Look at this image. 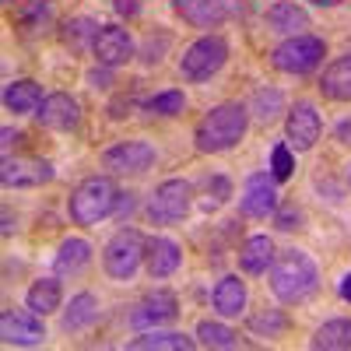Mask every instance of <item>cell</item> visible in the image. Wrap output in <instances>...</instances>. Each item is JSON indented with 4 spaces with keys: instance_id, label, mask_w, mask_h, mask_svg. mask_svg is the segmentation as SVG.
I'll use <instances>...</instances> for the list:
<instances>
[{
    "instance_id": "9a60e30c",
    "label": "cell",
    "mask_w": 351,
    "mask_h": 351,
    "mask_svg": "<svg viewBox=\"0 0 351 351\" xmlns=\"http://www.w3.org/2000/svg\"><path fill=\"white\" fill-rule=\"evenodd\" d=\"M36 120L46 127V130H74L81 123V106L74 95L67 92H53L43 99V106L36 109Z\"/></svg>"
},
{
    "instance_id": "44dd1931",
    "label": "cell",
    "mask_w": 351,
    "mask_h": 351,
    "mask_svg": "<svg viewBox=\"0 0 351 351\" xmlns=\"http://www.w3.org/2000/svg\"><path fill=\"white\" fill-rule=\"evenodd\" d=\"M319 92L334 102H351V53L337 56V60L319 77Z\"/></svg>"
},
{
    "instance_id": "ffe728a7",
    "label": "cell",
    "mask_w": 351,
    "mask_h": 351,
    "mask_svg": "<svg viewBox=\"0 0 351 351\" xmlns=\"http://www.w3.org/2000/svg\"><path fill=\"white\" fill-rule=\"evenodd\" d=\"M211 306H215V313L225 316V319L243 316V313H246V285H243L236 274H225V278L215 285V291H211Z\"/></svg>"
},
{
    "instance_id": "4dcf8cb0",
    "label": "cell",
    "mask_w": 351,
    "mask_h": 351,
    "mask_svg": "<svg viewBox=\"0 0 351 351\" xmlns=\"http://www.w3.org/2000/svg\"><path fill=\"white\" fill-rule=\"evenodd\" d=\"M144 109L155 112V116H180V112L186 109V95L180 92V88H169V92L152 95L148 102H144Z\"/></svg>"
},
{
    "instance_id": "603a6c76",
    "label": "cell",
    "mask_w": 351,
    "mask_h": 351,
    "mask_svg": "<svg viewBox=\"0 0 351 351\" xmlns=\"http://www.w3.org/2000/svg\"><path fill=\"white\" fill-rule=\"evenodd\" d=\"M60 302H64V288H60V281H56V278H39L32 288L25 291V306L32 309V313H39V316L56 313V309H60Z\"/></svg>"
},
{
    "instance_id": "ab89813d",
    "label": "cell",
    "mask_w": 351,
    "mask_h": 351,
    "mask_svg": "<svg viewBox=\"0 0 351 351\" xmlns=\"http://www.w3.org/2000/svg\"><path fill=\"white\" fill-rule=\"evenodd\" d=\"M18 137H21L18 130H11V127H4V152L11 148V141H18Z\"/></svg>"
},
{
    "instance_id": "30bf717a",
    "label": "cell",
    "mask_w": 351,
    "mask_h": 351,
    "mask_svg": "<svg viewBox=\"0 0 351 351\" xmlns=\"http://www.w3.org/2000/svg\"><path fill=\"white\" fill-rule=\"evenodd\" d=\"M0 337H4V344L11 348H36L46 341V327H43V316L39 313H14L8 309L4 316H0Z\"/></svg>"
},
{
    "instance_id": "8fae6325",
    "label": "cell",
    "mask_w": 351,
    "mask_h": 351,
    "mask_svg": "<svg viewBox=\"0 0 351 351\" xmlns=\"http://www.w3.org/2000/svg\"><path fill=\"white\" fill-rule=\"evenodd\" d=\"M53 180V165L46 158H11L4 155V165H0V183L8 190H28V186H43Z\"/></svg>"
},
{
    "instance_id": "f546056e",
    "label": "cell",
    "mask_w": 351,
    "mask_h": 351,
    "mask_svg": "<svg viewBox=\"0 0 351 351\" xmlns=\"http://www.w3.org/2000/svg\"><path fill=\"white\" fill-rule=\"evenodd\" d=\"M99 21H92V18H71L67 25H64V43L71 46V49H84L88 43H95V36H99Z\"/></svg>"
},
{
    "instance_id": "ac0fdd59",
    "label": "cell",
    "mask_w": 351,
    "mask_h": 351,
    "mask_svg": "<svg viewBox=\"0 0 351 351\" xmlns=\"http://www.w3.org/2000/svg\"><path fill=\"white\" fill-rule=\"evenodd\" d=\"M92 253H95V250H92V243H88V239L71 236V239L60 243V250H56L53 267H56V274H60V278H77V274L88 271V263H92Z\"/></svg>"
},
{
    "instance_id": "d590c367",
    "label": "cell",
    "mask_w": 351,
    "mask_h": 351,
    "mask_svg": "<svg viewBox=\"0 0 351 351\" xmlns=\"http://www.w3.org/2000/svg\"><path fill=\"white\" fill-rule=\"evenodd\" d=\"M299 221H302V215H299V211H281V215H278V228H285V232L299 228Z\"/></svg>"
},
{
    "instance_id": "f1b7e54d",
    "label": "cell",
    "mask_w": 351,
    "mask_h": 351,
    "mask_svg": "<svg viewBox=\"0 0 351 351\" xmlns=\"http://www.w3.org/2000/svg\"><path fill=\"white\" fill-rule=\"evenodd\" d=\"M200 208L204 211H218L221 208V204L232 197V183L225 180V176H204V180H200Z\"/></svg>"
},
{
    "instance_id": "5bb4252c",
    "label": "cell",
    "mask_w": 351,
    "mask_h": 351,
    "mask_svg": "<svg viewBox=\"0 0 351 351\" xmlns=\"http://www.w3.org/2000/svg\"><path fill=\"white\" fill-rule=\"evenodd\" d=\"M92 49H95V60L102 67H123L134 56V39H130L127 28H120V25H102L95 43H92Z\"/></svg>"
},
{
    "instance_id": "52a82bcc",
    "label": "cell",
    "mask_w": 351,
    "mask_h": 351,
    "mask_svg": "<svg viewBox=\"0 0 351 351\" xmlns=\"http://www.w3.org/2000/svg\"><path fill=\"white\" fill-rule=\"evenodd\" d=\"M225 60H228V43L221 36H200L197 43L186 46L180 60V74L186 81H208L225 67Z\"/></svg>"
},
{
    "instance_id": "b9f144b4",
    "label": "cell",
    "mask_w": 351,
    "mask_h": 351,
    "mask_svg": "<svg viewBox=\"0 0 351 351\" xmlns=\"http://www.w3.org/2000/svg\"><path fill=\"white\" fill-rule=\"evenodd\" d=\"M309 4H316V8H337V4H344V0H309Z\"/></svg>"
},
{
    "instance_id": "1f68e13d",
    "label": "cell",
    "mask_w": 351,
    "mask_h": 351,
    "mask_svg": "<svg viewBox=\"0 0 351 351\" xmlns=\"http://www.w3.org/2000/svg\"><path fill=\"white\" fill-rule=\"evenodd\" d=\"M281 106H285V99H281L278 88H260V92L253 95V112H256L260 123H271L274 116L281 112Z\"/></svg>"
},
{
    "instance_id": "8d00e7d4",
    "label": "cell",
    "mask_w": 351,
    "mask_h": 351,
    "mask_svg": "<svg viewBox=\"0 0 351 351\" xmlns=\"http://www.w3.org/2000/svg\"><path fill=\"white\" fill-rule=\"evenodd\" d=\"M112 8L120 11V14H127V18H134V14L141 11V4H137V0H112Z\"/></svg>"
},
{
    "instance_id": "8992f818",
    "label": "cell",
    "mask_w": 351,
    "mask_h": 351,
    "mask_svg": "<svg viewBox=\"0 0 351 351\" xmlns=\"http://www.w3.org/2000/svg\"><path fill=\"white\" fill-rule=\"evenodd\" d=\"M193 208V183L186 180H165L152 190L148 197V218L155 225H176V221H183Z\"/></svg>"
},
{
    "instance_id": "ba28073f",
    "label": "cell",
    "mask_w": 351,
    "mask_h": 351,
    "mask_svg": "<svg viewBox=\"0 0 351 351\" xmlns=\"http://www.w3.org/2000/svg\"><path fill=\"white\" fill-rule=\"evenodd\" d=\"M155 158H158V152L148 141H120L102 152V165L112 176H141L155 165Z\"/></svg>"
},
{
    "instance_id": "d6986e66",
    "label": "cell",
    "mask_w": 351,
    "mask_h": 351,
    "mask_svg": "<svg viewBox=\"0 0 351 351\" xmlns=\"http://www.w3.org/2000/svg\"><path fill=\"white\" fill-rule=\"evenodd\" d=\"M172 8L180 11V18L190 21L193 28H218L228 18L225 0H172Z\"/></svg>"
},
{
    "instance_id": "2e32d148",
    "label": "cell",
    "mask_w": 351,
    "mask_h": 351,
    "mask_svg": "<svg viewBox=\"0 0 351 351\" xmlns=\"http://www.w3.org/2000/svg\"><path fill=\"white\" fill-rule=\"evenodd\" d=\"M144 260H148V274L152 278H172L183 263V250L176 239L169 236H152L148 250H144Z\"/></svg>"
},
{
    "instance_id": "cb8c5ba5",
    "label": "cell",
    "mask_w": 351,
    "mask_h": 351,
    "mask_svg": "<svg viewBox=\"0 0 351 351\" xmlns=\"http://www.w3.org/2000/svg\"><path fill=\"white\" fill-rule=\"evenodd\" d=\"M274 243L267 236H250L239 250V267L246 274H267V267L274 263Z\"/></svg>"
},
{
    "instance_id": "484cf974",
    "label": "cell",
    "mask_w": 351,
    "mask_h": 351,
    "mask_svg": "<svg viewBox=\"0 0 351 351\" xmlns=\"http://www.w3.org/2000/svg\"><path fill=\"white\" fill-rule=\"evenodd\" d=\"M130 351H193L197 348V337H186V334H158V330H148L127 344Z\"/></svg>"
},
{
    "instance_id": "277c9868",
    "label": "cell",
    "mask_w": 351,
    "mask_h": 351,
    "mask_svg": "<svg viewBox=\"0 0 351 351\" xmlns=\"http://www.w3.org/2000/svg\"><path fill=\"white\" fill-rule=\"evenodd\" d=\"M144 250H148V239H144L137 228H120L102 250L106 274L112 281H130L141 267V260H144Z\"/></svg>"
},
{
    "instance_id": "d6a6232c",
    "label": "cell",
    "mask_w": 351,
    "mask_h": 351,
    "mask_svg": "<svg viewBox=\"0 0 351 351\" xmlns=\"http://www.w3.org/2000/svg\"><path fill=\"white\" fill-rule=\"evenodd\" d=\"M271 172H274V180H288V176L295 172V158H291L288 144H274V152H271Z\"/></svg>"
},
{
    "instance_id": "f35d334b",
    "label": "cell",
    "mask_w": 351,
    "mask_h": 351,
    "mask_svg": "<svg viewBox=\"0 0 351 351\" xmlns=\"http://www.w3.org/2000/svg\"><path fill=\"white\" fill-rule=\"evenodd\" d=\"M337 141L351 144V120H341V123H337Z\"/></svg>"
},
{
    "instance_id": "d4e9b609",
    "label": "cell",
    "mask_w": 351,
    "mask_h": 351,
    "mask_svg": "<svg viewBox=\"0 0 351 351\" xmlns=\"http://www.w3.org/2000/svg\"><path fill=\"white\" fill-rule=\"evenodd\" d=\"M4 106L11 109V112H36L39 106H43V88H39V81H32V77H21V81H11L8 88H4Z\"/></svg>"
},
{
    "instance_id": "83f0119b",
    "label": "cell",
    "mask_w": 351,
    "mask_h": 351,
    "mask_svg": "<svg viewBox=\"0 0 351 351\" xmlns=\"http://www.w3.org/2000/svg\"><path fill=\"white\" fill-rule=\"evenodd\" d=\"M197 344H204V348H236L239 337H236V330H228L225 324L200 319V324H197Z\"/></svg>"
},
{
    "instance_id": "6da1fadb",
    "label": "cell",
    "mask_w": 351,
    "mask_h": 351,
    "mask_svg": "<svg viewBox=\"0 0 351 351\" xmlns=\"http://www.w3.org/2000/svg\"><path fill=\"white\" fill-rule=\"evenodd\" d=\"M316 288H319V267L313 263L309 253L285 250V253L274 256V263H271V291H274V299L295 306V302L313 299Z\"/></svg>"
},
{
    "instance_id": "4316f807",
    "label": "cell",
    "mask_w": 351,
    "mask_h": 351,
    "mask_svg": "<svg viewBox=\"0 0 351 351\" xmlns=\"http://www.w3.org/2000/svg\"><path fill=\"white\" fill-rule=\"evenodd\" d=\"M313 348H324V351H348L351 348V319H327L324 327H316Z\"/></svg>"
},
{
    "instance_id": "74e56055",
    "label": "cell",
    "mask_w": 351,
    "mask_h": 351,
    "mask_svg": "<svg viewBox=\"0 0 351 351\" xmlns=\"http://www.w3.org/2000/svg\"><path fill=\"white\" fill-rule=\"evenodd\" d=\"M337 291H341V299H344V302H351V271H348V274L341 278V285H337Z\"/></svg>"
},
{
    "instance_id": "7a4b0ae2",
    "label": "cell",
    "mask_w": 351,
    "mask_h": 351,
    "mask_svg": "<svg viewBox=\"0 0 351 351\" xmlns=\"http://www.w3.org/2000/svg\"><path fill=\"white\" fill-rule=\"evenodd\" d=\"M246 127H250V109L243 102H221L200 116L193 141L204 155H218V152L236 148L246 137Z\"/></svg>"
},
{
    "instance_id": "836d02e7",
    "label": "cell",
    "mask_w": 351,
    "mask_h": 351,
    "mask_svg": "<svg viewBox=\"0 0 351 351\" xmlns=\"http://www.w3.org/2000/svg\"><path fill=\"white\" fill-rule=\"evenodd\" d=\"M49 14H53L49 0H32V4H28V11L21 14V25L28 28V32H36V28H43V25L49 21Z\"/></svg>"
},
{
    "instance_id": "3957f363",
    "label": "cell",
    "mask_w": 351,
    "mask_h": 351,
    "mask_svg": "<svg viewBox=\"0 0 351 351\" xmlns=\"http://www.w3.org/2000/svg\"><path fill=\"white\" fill-rule=\"evenodd\" d=\"M116 200H120V190L112 186L109 176H88V180L77 183V190L67 200L71 221L74 225H95L116 211Z\"/></svg>"
},
{
    "instance_id": "60d3db41",
    "label": "cell",
    "mask_w": 351,
    "mask_h": 351,
    "mask_svg": "<svg viewBox=\"0 0 351 351\" xmlns=\"http://www.w3.org/2000/svg\"><path fill=\"white\" fill-rule=\"evenodd\" d=\"M0 232H4V236H11V232H14V218H11V211H4V228H0Z\"/></svg>"
},
{
    "instance_id": "7402d4cb",
    "label": "cell",
    "mask_w": 351,
    "mask_h": 351,
    "mask_svg": "<svg viewBox=\"0 0 351 351\" xmlns=\"http://www.w3.org/2000/svg\"><path fill=\"white\" fill-rule=\"evenodd\" d=\"M99 319V299L92 295V291H81V295H74L71 299V306L64 309V330L67 334H81V330H88Z\"/></svg>"
},
{
    "instance_id": "7c38bea8",
    "label": "cell",
    "mask_w": 351,
    "mask_h": 351,
    "mask_svg": "<svg viewBox=\"0 0 351 351\" xmlns=\"http://www.w3.org/2000/svg\"><path fill=\"white\" fill-rule=\"evenodd\" d=\"M239 211L246 218H267L278 211V186H274V176L267 172H253L246 186H243V197H239Z\"/></svg>"
},
{
    "instance_id": "e0dca14e",
    "label": "cell",
    "mask_w": 351,
    "mask_h": 351,
    "mask_svg": "<svg viewBox=\"0 0 351 351\" xmlns=\"http://www.w3.org/2000/svg\"><path fill=\"white\" fill-rule=\"evenodd\" d=\"M263 21H267V28L278 36H302L309 28V14H306V8L295 4V0H274L267 8V14H263Z\"/></svg>"
},
{
    "instance_id": "e575fe53",
    "label": "cell",
    "mask_w": 351,
    "mask_h": 351,
    "mask_svg": "<svg viewBox=\"0 0 351 351\" xmlns=\"http://www.w3.org/2000/svg\"><path fill=\"white\" fill-rule=\"evenodd\" d=\"M281 327H285V319H281L278 313H271V316H256V319H253V330H267V337H278Z\"/></svg>"
},
{
    "instance_id": "4fadbf2b",
    "label": "cell",
    "mask_w": 351,
    "mask_h": 351,
    "mask_svg": "<svg viewBox=\"0 0 351 351\" xmlns=\"http://www.w3.org/2000/svg\"><path fill=\"white\" fill-rule=\"evenodd\" d=\"M319 130H324V120L313 102H295L288 109V120H285V134L288 141L295 144V152H309L313 144L319 141Z\"/></svg>"
},
{
    "instance_id": "9c48e42d",
    "label": "cell",
    "mask_w": 351,
    "mask_h": 351,
    "mask_svg": "<svg viewBox=\"0 0 351 351\" xmlns=\"http://www.w3.org/2000/svg\"><path fill=\"white\" fill-rule=\"evenodd\" d=\"M176 316H180V302H176V295H172V291H165V288H158V291L144 295L134 306L130 327H137V330H158V327L172 324Z\"/></svg>"
},
{
    "instance_id": "5b68a950",
    "label": "cell",
    "mask_w": 351,
    "mask_h": 351,
    "mask_svg": "<svg viewBox=\"0 0 351 351\" xmlns=\"http://www.w3.org/2000/svg\"><path fill=\"white\" fill-rule=\"evenodd\" d=\"M324 53H327L324 39L302 32V36H288L285 43H278L271 53V64L285 74H309L324 64Z\"/></svg>"
}]
</instances>
